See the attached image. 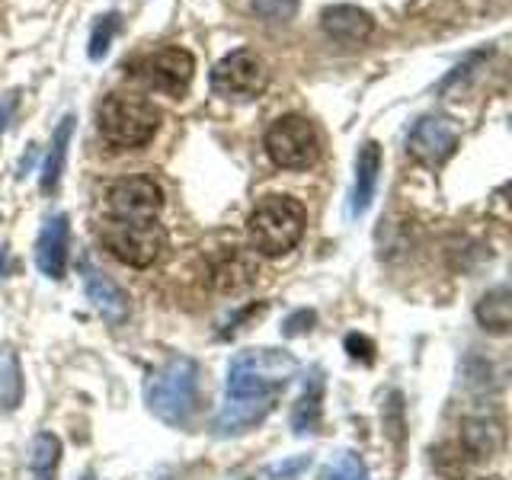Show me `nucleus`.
Segmentation results:
<instances>
[{"label":"nucleus","instance_id":"obj_15","mask_svg":"<svg viewBox=\"0 0 512 480\" xmlns=\"http://www.w3.org/2000/svg\"><path fill=\"white\" fill-rule=\"evenodd\" d=\"M378 173H381V144L365 141L356 154V183H352V218H362L375 202L378 192Z\"/></svg>","mask_w":512,"mask_h":480},{"label":"nucleus","instance_id":"obj_25","mask_svg":"<svg viewBox=\"0 0 512 480\" xmlns=\"http://www.w3.org/2000/svg\"><path fill=\"white\" fill-rule=\"evenodd\" d=\"M327 480H368V471L359 455L352 452H340L336 461L327 468Z\"/></svg>","mask_w":512,"mask_h":480},{"label":"nucleus","instance_id":"obj_10","mask_svg":"<svg viewBox=\"0 0 512 480\" xmlns=\"http://www.w3.org/2000/svg\"><path fill=\"white\" fill-rule=\"evenodd\" d=\"M458 148V128L445 116H423L410 128L407 151L423 164H442Z\"/></svg>","mask_w":512,"mask_h":480},{"label":"nucleus","instance_id":"obj_17","mask_svg":"<svg viewBox=\"0 0 512 480\" xmlns=\"http://www.w3.org/2000/svg\"><path fill=\"white\" fill-rule=\"evenodd\" d=\"M320 413H324V378H320V372H314L311 381L304 384V394L298 397V404L292 410V429L298 436H304V432H317Z\"/></svg>","mask_w":512,"mask_h":480},{"label":"nucleus","instance_id":"obj_16","mask_svg":"<svg viewBox=\"0 0 512 480\" xmlns=\"http://www.w3.org/2000/svg\"><path fill=\"white\" fill-rule=\"evenodd\" d=\"M256 279V260L244 250H228L212 266V282L218 292H240Z\"/></svg>","mask_w":512,"mask_h":480},{"label":"nucleus","instance_id":"obj_13","mask_svg":"<svg viewBox=\"0 0 512 480\" xmlns=\"http://www.w3.org/2000/svg\"><path fill=\"white\" fill-rule=\"evenodd\" d=\"M68 240H71L68 215H52L42 224L36 240V263L42 269V276L64 279V269H68Z\"/></svg>","mask_w":512,"mask_h":480},{"label":"nucleus","instance_id":"obj_8","mask_svg":"<svg viewBox=\"0 0 512 480\" xmlns=\"http://www.w3.org/2000/svg\"><path fill=\"white\" fill-rule=\"evenodd\" d=\"M192 71H196V61H192V55L180 45L157 48V52H148L135 61V77L144 87L157 93H173V96L189 87Z\"/></svg>","mask_w":512,"mask_h":480},{"label":"nucleus","instance_id":"obj_29","mask_svg":"<svg viewBox=\"0 0 512 480\" xmlns=\"http://www.w3.org/2000/svg\"><path fill=\"white\" fill-rule=\"evenodd\" d=\"M484 480H503V477H484Z\"/></svg>","mask_w":512,"mask_h":480},{"label":"nucleus","instance_id":"obj_2","mask_svg":"<svg viewBox=\"0 0 512 480\" xmlns=\"http://www.w3.org/2000/svg\"><path fill=\"white\" fill-rule=\"evenodd\" d=\"M298 375V359L285 349H244L228 365V397H266Z\"/></svg>","mask_w":512,"mask_h":480},{"label":"nucleus","instance_id":"obj_7","mask_svg":"<svg viewBox=\"0 0 512 480\" xmlns=\"http://www.w3.org/2000/svg\"><path fill=\"white\" fill-rule=\"evenodd\" d=\"M266 64L256 52H247V48H237V52L224 55L215 71H212V87L215 93L228 96V100H253L266 90Z\"/></svg>","mask_w":512,"mask_h":480},{"label":"nucleus","instance_id":"obj_28","mask_svg":"<svg viewBox=\"0 0 512 480\" xmlns=\"http://www.w3.org/2000/svg\"><path fill=\"white\" fill-rule=\"evenodd\" d=\"M346 349L352 359H362V362H372L375 359V343L368 340V336H359V333H349L346 336Z\"/></svg>","mask_w":512,"mask_h":480},{"label":"nucleus","instance_id":"obj_5","mask_svg":"<svg viewBox=\"0 0 512 480\" xmlns=\"http://www.w3.org/2000/svg\"><path fill=\"white\" fill-rule=\"evenodd\" d=\"M100 240L103 247L116 256L119 263L148 269L157 263V256L167 247V231L160 228L157 218L148 221H132V218H106L100 224Z\"/></svg>","mask_w":512,"mask_h":480},{"label":"nucleus","instance_id":"obj_4","mask_svg":"<svg viewBox=\"0 0 512 480\" xmlns=\"http://www.w3.org/2000/svg\"><path fill=\"white\" fill-rule=\"evenodd\" d=\"M100 135L116 148H144L160 125V112L132 93H109L96 112Z\"/></svg>","mask_w":512,"mask_h":480},{"label":"nucleus","instance_id":"obj_14","mask_svg":"<svg viewBox=\"0 0 512 480\" xmlns=\"http://www.w3.org/2000/svg\"><path fill=\"white\" fill-rule=\"evenodd\" d=\"M84 288H87V298L93 301V308L100 311V317L106 320V324H112V327L125 324L132 304H128V295L106 276V272L84 263Z\"/></svg>","mask_w":512,"mask_h":480},{"label":"nucleus","instance_id":"obj_6","mask_svg":"<svg viewBox=\"0 0 512 480\" xmlns=\"http://www.w3.org/2000/svg\"><path fill=\"white\" fill-rule=\"evenodd\" d=\"M266 154L285 170H308L320 157L317 128L304 116H282L266 132Z\"/></svg>","mask_w":512,"mask_h":480},{"label":"nucleus","instance_id":"obj_19","mask_svg":"<svg viewBox=\"0 0 512 480\" xmlns=\"http://www.w3.org/2000/svg\"><path fill=\"white\" fill-rule=\"evenodd\" d=\"M503 442V432L496 423L487 420H464L461 426V445L464 452H471L474 458H490Z\"/></svg>","mask_w":512,"mask_h":480},{"label":"nucleus","instance_id":"obj_12","mask_svg":"<svg viewBox=\"0 0 512 480\" xmlns=\"http://www.w3.org/2000/svg\"><path fill=\"white\" fill-rule=\"evenodd\" d=\"M320 29H324V36L336 45H362L368 36L375 32V20L372 13L362 10V7H352V4H333V7H324L320 13Z\"/></svg>","mask_w":512,"mask_h":480},{"label":"nucleus","instance_id":"obj_18","mask_svg":"<svg viewBox=\"0 0 512 480\" xmlns=\"http://www.w3.org/2000/svg\"><path fill=\"white\" fill-rule=\"evenodd\" d=\"M74 135V116H64L61 125L55 128L52 135V148H48V157L42 164V192H55L61 183V173H64V160H68V144Z\"/></svg>","mask_w":512,"mask_h":480},{"label":"nucleus","instance_id":"obj_27","mask_svg":"<svg viewBox=\"0 0 512 480\" xmlns=\"http://www.w3.org/2000/svg\"><path fill=\"white\" fill-rule=\"evenodd\" d=\"M308 468H311V455H298V458H288V461L276 464V468H269V477L292 480V477H298L301 471H308Z\"/></svg>","mask_w":512,"mask_h":480},{"label":"nucleus","instance_id":"obj_30","mask_svg":"<svg viewBox=\"0 0 512 480\" xmlns=\"http://www.w3.org/2000/svg\"><path fill=\"white\" fill-rule=\"evenodd\" d=\"M90 480H93V477H90Z\"/></svg>","mask_w":512,"mask_h":480},{"label":"nucleus","instance_id":"obj_21","mask_svg":"<svg viewBox=\"0 0 512 480\" xmlns=\"http://www.w3.org/2000/svg\"><path fill=\"white\" fill-rule=\"evenodd\" d=\"M61 461V439L52 432H39L36 442H32V458H29V471L36 480H55Z\"/></svg>","mask_w":512,"mask_h":480},{"label":"nucleus","instance_id":"obj_26","mask_svg":"<svg viewBox=\"0 0 512 480\" xmlns=\"http://www.w3.org/2000/svg\"><path fill=\"white\" fill-rule=\"evenodd\" d=\"M314 320H317V314L314 311H308V308H301V311H295V314H288L285 317V324H282V336H304L311 327H314Z\"/></svg>","mask_w":512,"mask_h":480},{"label":"nucleus","instance_id":"obj_11","mask_svg":"<svg viewBox=\"0 0 512 480\" xmlns=\"http://www.w3.org/2000/svg\"><path fill=\"white\" fill-rule=\"evenodd\" d=\"M276 407V394L266 397H228V404L215 416V436L218 439H234L244 432L256 429Z\"/></svg>","mask_w":512,"mask_h":480},{"label":"nucleus","instance_id":"obj_3","mask_svg":"<svg viewBox=\"0 0 512 480\" xmlns=\"http://www.w3.org/2000/svg\"><path fill=\"white\" fill-rule=\"evenodd\" d=\"M304 224H308V212L298 199L269 196L256 205V212L247 221V231L260 253L282 256L298 247V240L304 237Z\"/></svg>","mask_w":512,"mask_h":480},{"label":"nucleus","instance_id":"obj_23","mask_svg":"<svg viewBox=\"0 0 512 480\" xmlns=\"http://www.w3.org/2000/svg\"><path fill=\"white\" fill-rule=\"evenodd\" d=\"M116 29H119V13L100 16V23L93 26V36H90V58L93 61L106 58L109 45H112V36H116Z\"/></svg>","mask_w":512,"mask_h":480},{"label":"nucleus","instance_id":"obj_24","mask_svg":"<svg viewBox=\"0 0 512 480\" xmlns=\"http://www.w3.org/2000/svg\"><path fill=\"white\" fill-rule=\"evenodd\" d=\"M253 10L266 23H288L295 20L298 0H253Z\"/></svg>","mask_w":512,"mask_h":480},{"label":"nucleus","instance_id":"obj_22","mask_svg":"<svg viewBox=\"0 0 512 480\" xmlns=\"http://www.w3.org/2000/svg\"><path fill=\"white\" fill-rule=\"evenodd\" d=\"M23 400V372H20V359H16L13 349H4L0 356V407L16 410Z\"/></svg>","mask_w":512,"mask_h":480},{"label":"nucleus","instance_id":"obj_1","mask_svg":"<svg viewBox=\"0 0 512 480\" xmlns=\"http://www.w3.org/2000/svg\"><path fill=\"white\" fill-rule=\"evenodd\" d=\"M148 410L160 423L173 429H183L192 423V416L202 407V368L196 359L173 356L164 368L151 375L148 388H144Z\"/></svg>","mask_w":512,"mask_h":480},{"label":"nucleus","instance_id":"obj_9","mask_svg":"<svg viewBox=\"0 0 512 480\" xmlns=\"http://www.w3.org/2000/svg\"><path fill=\"white\" fill-rule=\"evenodd\" d=\"M106 199H109L112 218L148 221V218H157L160 205H164V192H160V186L151 176H128V180L112 183Z\"/></svg>","mask_w":512,"mask_h":480},{"label":"nucleus","instance_id":"obj_20","mask_svg":"<svg viewBox=\"0 0 512 480\" xmlns=\"http://www.w3.org/2000/svg\"><path fill=\"white\" fill-rule=\"evenodd\" d=\"M477 320L493 333H506L512 327V301L509 288H493L477 304Z\"/></svg>","mask_w":512,"mask_h":480}]
</instances>
